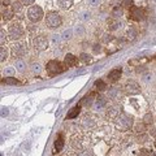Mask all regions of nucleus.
I'll list each match as a JSON object with an SVG mask.
<instances>
[{
  "label": "nucleus",
  "instance_id": "obj_50",
  "mask_svg": "<svg viewBox=\"0 0 156 156\" xmlns=\"http://www.w3.org/2000/svg\"><path fill=\"white\" fill-rule=\"evenodd\" d=\"M68 156H78V155H77V154H69Z\"/></svg>",
  "mask_w": 156,
  "mask_h": 156
},
{
  "label": "nucleus",
  "instance_id": "obj_20",
  "mask_svg": "<svg viewBox=\"0 0 156 156\" xmlns=\"http://www.w3.org/2000/svg\"><path fill=\"white\" fill-rule=\"evenodd\" d=\"M58 7L61 9H69L73 5V0H57Z\"/></svg>",
  "mask_w": 156,
  "mask_h": 156
},
{
  "label": "nucleus",
  "instance_id": "obj_24",
  "mask_svg": "<svg viewBox=\"0 0 156 156\" xmlns=\"http://www.w3.org/2000/svg\"><path fill=\"white\" fill-rule=\"evenodd\" d=\"M4 76H7V77H13V74L16 73V68L14 66H7V68H4Z\"/></svg>",
  "mask_w": 156,
  "mask_h": 156
},
{
  "label": "nucleus",
  "instance_id": "obj_45",
  "mask_svg": "<svg viewBox=\"0 0 156 156\" xmlns=\"http://www.w3.org/2000/svg\"><path fill=\"white\" fill-rule=\"evenodd\" d=\"M92 51H94L95 53H99L101 51V47L100 44H94V47H92Z\"/></svg>",
  "mask_w": 156,
  "mask_h": 156
},
{
  "label": "nucleus",
  "instance_id": "obj_49",
  "mask_svg": "<svg viewBox=\"0 0 156 156\" xmlns=\"http://www.w3.org/2000/svg\"><path fill=\"white\" fill-rule=\"evenodd\" d=\"M9 3H11V0H3V4H4V5H8Z\"/></svg>",
  "mask_w": 156,
  "mask_h": 156
},
{
  "label": "nucleus",
  "instance_id": "obj_35",
  "mask_svg": "<svg viewBox=\"0 0 156 156\" xmlns=\"http://www.w3.org/2000/svg\"><path fill=\"white\" fill-rule=\"evenodd\" d=\"M72 144H73V147H74L76 150H81V148H82L81 140H80V139H77V138H74V139H73V142H72Z\"/></svg>",
  "mask_w": 156,
  "mask_h": 156
},
{
  "label": "nucleus",
  "instance_id": "obj_29",
  "mask_svg": "<svg viewBox=\"0 0 156 156\" xmlns=\"http://www.w3.org/2000/svg\"><path fill=\"white\" fill-rule=\"evenodd\" d=\"M154 122V116L151 113H146L144 117H143V124L144 125H151Z\"/></svg>",
  "mask_w": 156,
  "mask_h": 156
},
{
  "label": "nucleus",
  "instance_id": "obj_30",
  "mask_svg": "<svg viewBox=\"0 0 156 156\" xmlns=\"http://www.w3.org/2000/svg\"><path fill=\"white\" fill-rule=\"evenodd\" d=\"M126 37H128L129 41H134L135 37H136V31L134 30L133 27H130L129 30H128V33H126Z\"/></svg>",
  "mask_w": 156,
  "mask_h": 156
},
{
  "label": "nucleus",
  "instance_id": "obj_3",
  "mask_svg": "<svg viewBox=\"0 0 156 156\" xmlns=\"http://www.w3.org/2000/svg\"><path fill=\"white\" fill-rule=\"evenodd\" d=\"M8 35L11 39H13V41H17V39L21 38L23 35V27H22L21 23L13 22L8 29Z\"/></svg>",
  "mask_w": 156,
  "mask_h": 156
},
{
  "label": "nucleus",
  "instance_id": "obj_27",
  "mask_svg": "<svg viewBox=\"0 0 156 156\" xmlns=\"http://www.w3.org/2000/svg\"><path fill=\"white\" fill-rule=\"evenodd\" d=\"M3 83H5V85H18V80L17 78H13V77H5L3 80Z\"/></svg>",
  "mask_w": 156,
  "mask_h": 156
},
{
  "label": "nucleus",
  "instance_id": "obj_40",
  "mask_svg": "<svg viewBox=\"0 0 156 156\" xmlns=\"http://www.w3.org/2000/svg\"><path fill=\"white\" fill-rule=\"evenodd\" d=\"M135 131L136 133H144V124L143 125H140V124H138L135 126Z\"/></svg>",
  "mask_w": 156,
  "mask_h": 156
},
{
  "label": "nucleus",
  "instance_id": "obj_22",
  "mask_svg": "<svg viewBox=\"0 0 156 156\" xmlns=\"http://www.w3.org/2000/svg\"><path fill=\"white\" fill-rule=\"evenodd\" d=\"M124 14V11H122V8H120V7H115L113 9H112V16H113V18H117L119 20L121 16Z\"/></svg>",
  "mask_w": 156,
  "mask_h": 156
},
{
  "label": "nucleus",
  "instance_id": "obj_4",
  "mask_svg": "<svg viewBox=\"0 0 156 156\" xmlns=\"http://www.w3.org/2000/svg\"><path fill=\"white\" fill-rule=\"evenodd\" d=\"M46 25L51 29H56L61 25V17L57 12H50L46 16Z\"/></svg>",
  "mask_w": 156,
  "mask_h": 156
},
{
  "label": "nucleus",
  "instance_id": "obj_13",
  "mask_svg": "<svg viewBox=\"0 0 156 156\" xmlns=\"http://www.w3.org/2000/svg\"><path fill=\"white\" fill-rule=\"evenodd\" d=\"M121 74H122V70H121V68H117V69H113L112 72H109L108 78H109L112 82H116V81H119V80H120Z\"/></svg>",
  "mask_w": 156,
  "mask_h": 156
},
{
  "label": "nucleus",
  "instance_id": "obj_43",
  "mask_svg": "<svg viewBox=\"0 0 156 156\" xmlns=\"http://www.w3.org/2000/svg\"><path fill=\"white\" fill-rule=\"evenodd\" d=\"M143 81H144V82H147V83H148V82L152 81V76H151L150 73H146V74L143 76Z\"/></svg>",
  "mask_w": 156,
  "mask_h": 156
},
{
  "label": "nucleus",
  "instance_id": "obj_9",
  "mask_svg": "<svg viewBox=\"0 0 156 156\" xmlns=\"http://www.w3.org/2000/svg\"><path fill=\"white\" fill-rule=\"evenodd\" d=\"M125 91L128 92V94L134 95V94H139V92H140V89H139V85L136 83V82H134V81H129L128 83L125 85Z\"/></svg>",
  "mask_w": 156,
  "mask_h": 156
},
{
  "label": "nucleus",
  "instance_id": "obj_46",
  "mask_svg": "<svg viewBox=\"0 0 156 156\" xmlns=\"http://www.w3.org/2000/svg\"><path fill=\"white\" fill-rule=\"evenodd\" d=\"M122 5H125V7L133 5V0H122Z\"/></svg>",
  "mask_w": 156,
  "mask_h": 156
},
{
  "label": "nucleus",
  "instance_id": "obj_18",
  "mask_svg": "<svg viewBox=\"0 0 156 156\" xmlns=\"http://www.w3.org/2000/svg\"><path fill=\"white\" fill-rule=\"evenodd\" d=\"M80 112H81V107H80V105L73 107V108L69 111V113H68L66 119H76V117L80 115Z\"/></svg>",
  "mask_w": 156,
  "mask_h": 156
},
{
  "label": "nucleus",
  "instance_id": "obj_44",
  "mask_svg": "<svg viewBox=\"0 0 156 156\" xmlns=\"http://www.w3.org/2000/svg\"><path fill=\"white\" fill-rule=\"evenodd\" d=\"M78 156H94V155H92V152L90 150H85V151H82V152Z\"/></svg>",
  "mask_w": 156,
  "mask_h": 156
},
{
  "label": "nucleus",
  "instance_id": "obj_41",
  "mask_svg": "<svg viewBox=\"0 0 156 156\" xmlns=\"http://www.w3.org/2000/svg\"><path fill=\"white\" fill-rule=\"evenodd\" d=\"M7 41V37H5V33H4V30L0 31V42H2V46H4V42Z\"/></svg>",
  "mask_w": 156,
  "mask_h": 156
},
{
  "label": "nucleus",
  "instance_id": "obj_10",
  "mask_svg": "<svg viewBox=\"0 0 156 156\" xmlns=\"http://www.w3.org/2000/svg\"><path fill=\"white\" fill-rule=\"evenodd\" d=\"M120 107L119 105H112V107H109L108 108V111H107V117L108 119H112V120H115V119H117L121 113H120Z\"/></svg>",
  "mask_w": 156,
  "mask_h": 156
},
{
  "label": "nucleus",
  "instance_id": "obj_42",
  "mask_svg": "<svg viewBox=\"0 0 156 156\" xmlns=\"http://www.w3.org/2000/svg\"><path fill=\"white\" fill-rule=\"evenodd\" d=\"M112 39H113V38H112L111 34H104V35H103V42H104V43H108V42H111Z\"/></svg>",
  "mask_w": 156,
  "mask_h": 156
},
{
  "label": "nucleus",
  "instance_id": "obj_2",
  "mask_svg": "<svg viewBox=\"0 0 156 156\" xmlns=\"http://www.w3.org/2000/svg\"><path fill=\"white\" fill-rule=\"evenodd\" d=\"M43 9L39 5H31L27 11V18L30 20L31 22H39L43 18Z\"/></svg>",
  "mask_w": 156,
  "mask_h": 156
},
{
  "label": "nucleus",
  "instance_id": "obj_8",
  "mask_svg": "<svg viewBox=\"0 0 156 156\" xmlns=\"http://www.w3.org/2000/svg\"><path fill=\"white\" fill-rule=\"evenodd\" d=\"M130 17L134 20V21H140V20L144 18V12L143 9H140L138 7H131L130 8Z\"/></svg>",
  "mask_w": 156,
  "mask_h": 156
},
{
  "label": "nucleus",
  "instance_id": "obj_17",
  "mask_svg": "<svg viewBox=\"0 0 156 156\" xmlns=\"http://www.w3.org/2000/svg\"><path fill=\"white\" fill-rule=\"evenodd\" d=\"M62 148H64V138H62L61 134H58L56 140H55V150L57 151V152H60Z\"/></svg>",
  "mask_w": 156,
  "mask_h": 156
},
{
  "label": "nucleus",
  "instance_id": "obj_26",
  "mask_svg": "<svg viewBox=\"0 0 156 156\" xmlns=\"http://www.w3.org/2000/svg\"><path fill=\"white\" fill-rule=\"evenodd\" d=\"M30 69H31V72L34 73V74H39V73L42 72V65L39 64V62H33Z\"/></svg>",
  "mask_w": 156,
  "mask_h": 156
},
{
  "label": "nucleus",
  "instance_id": "obj_21",
  "mask_svg": "<svg viewBox=\"0 0 156 156\" xmlns=\"http://www.w3.org/2000/svg\"><path fill=\"white\" fill-rule=\"evenodd\" d=\"M61 38H62V41H70L73 38V29H65L61 34Z\"/></svg>",
  "mask_w": 156,
  "mask_h": 156
},
{
  "label": "nucleus",
  "instance_id": "obj_38",
  "mask_svg": "<svg viewBox=\"0 0 156 156\" xmlns=\"http://www.w3.org/2000/svg\"><path fill=\"white\" fill-rule=\"evenodd\" d=\"M100 2H101V0H87V3H89V5H90V7H94V8L99 5Z\"/></svg>",
  "mask_w": 156,
  "mask_h": 156
},
{
  "label": "nucleus",
  "instance_id": "obj_32",
  "mask_svg": "<svg viewBox=\"0 0 156 156\" xmlns=\"http://www.w3.org/2000/svg\"><path fill=\"white\" fill-rule=\"evenodd\" d=\"M92 120H94L92 117H85V119H83V125L85 126H89V128H90V126H94L95 125V121H92Z\"/></svg>",
  "mask_w": 156,
  "mask_h": 156
},
{
  "label": "nucleus",
  "instance_id": "obj_31",
  "mask_svg": "<svg viewBox=\"0 0 156 156\" xmlns=\"http://www.w3.org/2000/svg\"><path fill=\"white\" fill-rule=\"evenodd\" d=\"M13 11H7L5 9V12H3V20L4 21H9V20H12L13 17Z\"/></svg>",
  "mask_w": 156,
  "mask_h": 156
},
{
  "label": "nucleus",
  "instance_id": "obj_16",
  "mask_svg": "<svg viewBox=\"0 0 156 156\" xmlns=\"http://www.w3.org/2000/svg\"><path fill=\"white\" fill-rule=\"evenodd\" d=\"M14 68H16V70L20 72V73H23L26 70V62L22 60V58H18V60H16V62H14Z\"/></svg>",
  "mask_w": 156,
  "mask_h": 156
},
{
  "label": "nucleus",
  "instance_id": "obj_19",
  "mask_svg": "<svg viewBox=\"0 0 156 156\" xmlns=\"http://www.w3.org/2000/svg\"><path fill=\"white\" fill-rule=\"evenodd\" d=\"M22 4H23V3L18 2V0H13V2L11 3V5H12V11H13L14 13H20V12L22 11Z\"/></svg>",
  "mask_w": 156,
  "mask_h": 156
},
{
  "label": "nucleus",
  "instance_id": "obj_36",
  "mask_svg": "<svg viewBox=\"0 0 156 156\" xmlns=\"http://www.w3.org/2000/svg\"><path fill=\"white\" fill-rule=\"evenodd\" d=\"M61 35H58V34H53L52 35V43L53 44H58V43L61 42Z\"/></svg>",
  "mask_w": 156,
  "mask_h": 156
},
{
  "label": "nucleus",
  "instance_id": "obj_25",
  "mask_svg": "<svg viewBox=\"0 0 156 156\" xmlns=\"http://www.w3.org/2000/svg\"><path fill=\"white\" fill-rule=\"evenodd\" d=\"M7 58H8V51H7L5 47L2 46V47H0V61L4 62Z\"/></svg>",
  "mask_w": 156,
  "mask_h": 156
},
{
  "label": "nucleus",
  "instance_id": "obj_51",
  "mask_svg": "<svg viewBox=\"0 0 156 156\" xmlns=\"http://www.w3.org/2000/svg\"><path fill=\"white\" fill-rule=\"evenodd\" d=\"M155 58H156V57H155Z\"/></svg>",
  "mask_w": 156,
  "mask_h": 156
},
{
  "label": "nucleus",
  "instance_id": "obj_23",
  "mask_svg": "<svg viewBox=\"0 0 156 156\" xmlns=\"http://www.w3.org/2000/svg\"><path fill=\"white\" fill-rule=\"evenodd\" d=\"M94 87H95L96 90H99V91H103V90H105V89H107V85H105V82H104V81L98 80V81H95Z\"/></svg>",
  "mask_w": 156,
  "mask_h": 156
},
{
  "label": "nucleus",
  "instance_id": "obj_14",
  "mask_svg": "<svg viewBox=\"0 0 156 156\" xmlns=\"http://www.w3.org/2000/svg\"><path fill=\"white\" fill-rule=\"evenodd\" d=\"M107 105V100H105V98L103 96H98L95 98V101H94V107H95V109H103L104 107Z\"/></svg>",
  "mask_w": 156,
  "mask_h": 156
},
{
  "label": "nucleus",
  "instance_id": "obj_5",
  "mask_svg": "<svg viewBox=\"0 0 156 156\" xmlns=\"http://www.w3.org/2000/svg\"><path fill=\"white\" fill-rule=\"evenodd\" d=\"M11 52L13 57H21L27 52V44L26 42H16L11 47Z\"/></svg>",
  "mask_w": 156,
  "mask_h": 156
},
{
  "label": "nucleus",
  "instance_id": "obj_48",
  "mask_svg": "<svg viewBox=\"0 0 156 156\" xmlns=\"http://www.w3.org/2000/svg\"><path fill=\"white\" fill-rule=\"evenodd\" d=\"M8 112H9V111H8V108H5V107H3V108H2V116H3V117H4V116H7V115H8Z\"/></svg>",
  "mask_w": 156,
  "mask_h": 156
},
{
  "label": "nucleus",
  "instance_id": "obj_6",
  "mask_svg": "<svg viewBox=\"0 0 156 156\" xmlns=\"http://www.w3.org/2000/svg\"><path fill=\"white\" fill-rule=\"evenodd\" d=\"M48 44H50V42L44 35H38L33 39V46L35 48V51H44L48 48Z\"/></svg>",
  "mask_w": 156,
  "mask_h": 156
},
{
  "label": "nucleus",
  "instance_id": "obj_33",
  "mask_svg": "<svg viewBox=\"0 0 156 156\" xmlns=\"http://www.w3.org/2000/svg\"><path fill=\"white\" fill-rule=\"evenodd\" d=\"M80 18L82 20V21H89V20L91 18V13H90V12H87V11L82 12V13L80 14Z\"/></svg>",
  "mask_w": 156,
  "mask_h": 156
},
{
  "label": "nucleus",
  "instance_id": "obj_1",
  "mask_svg": "<svg viewBox=\"0 0 156 156\" xmlns=\"http://www.w3.org/2000/svg\"><path fill=\"white\" fill-rule=\"evenodd\" d=\"M46 69H47L50 76H56V74H60V73L65 72L66 66H65V64H62V62L57 61V60H51V61L47 62Z\"/></svg>",
  "mask_w": 156,
  "mask_h": 156
},
{
  "label": "nucleus",
  "instance_id": "obj_34",
  "mask_svg": "<svg viewBox=\"0 0 156 156\" xmlns=\"http://www.w3.org/2000/svg\"><path fill=\"white\" fill-rule=\"evenodd\" d=\"M80 60L81 61H83V62H90L91 61V56H89L87 53H81V56H80Z\"/></svg>",
  "mask_w": 156,
  "mask_h": 156
},
{
  "label": "nucleus",
  "instance_id": "obj_39",
  "mask_svg": "<svg viewBox=\"0 0 156 156\" xmlns=\"http://www.w3.org/2000/svg\"><path fill=\"white\" fill-rule=\"evenodd\" d=\"M74 31L78 34V35H82V34L85 33V29H83V26H81V25H77V26H76V29H74Z\"/></svg>",
  "mask_w": 156,
  "mask_h": 156
},
{
  "label": "nucleus",
  "instance_id": "obj_7",
  "mask_svg": "<svg viewBox=\"0 0 156 156\" xmlns=\"http://www.w3.org/2000/svg\"><path fill=\"white\" fill-rule=\"evenodd\" d=\"M116 120H117V125H119L121 129H125V130L130 129L131 125H133V119L129 117L128 115H125V113H121Z\"/></svg>",
  "mask_w": 156,
  "mask_h": 156
},
{
  "label": "nucleus",
  "instance_id": "obj_37",
  "mask_svg": "<svg viewBox=\"0 0 156 156\" xmlns=\"http://www.w3.org/2000/svg\"><path fill=\"white\" fill-rule=\"evenodd\" d=\"M147 138H148V136L146 135V134L140 133V135H138V138H136V139H138V142H139V143H144L146 140H147Z\"/></svg>",
  "mask_w": 156,
  "mask_h": 156
},
{
  "label": "nucleus",
  "instance_id": "obj_47",
  "mask_svg": "<svg viewBox=\"0 0 156 156\" xmlns=\"http://www.w3.org/2000/svg\"><path fill=\"white\" fill-rule=\"evenodd\" d=\"M34 2H35V0H22V3L25 4V5H31V4H34Z\"/></svg>",
  "mask_w": 156,
  "mask_h": 156
},
{
  "label": "nucleus",
  "instance_id": "obj_28",
  "mask_svg": "<svg viewBox=\"0 0 156 156\" xmlns=\"http://www.w3.org/2000/svg\"><path fill=\"white\" fill-rule=\"evenodd\" d=\"M120 92L117 89H109L108 92H107V96L109 98V99H117V95H119Z\"/></svg>",
  "mask_w": 156,
  "mask_h": 156
},
{
  "label": "nucleus",
  "instance_id": "obj_15",
  "mask_svg": "<svg viewBox=\"0 0 156 156\" xmlns=\"http://www.w3.org/2000/svg\"><path fill=\"white\" fill-rule=\"evenodd\" d=\"M94 98H95V94H94V92H91V94L86 95V96L83 98V99H82L81 103L83 104V105H86V107H90V105L94 104V101H95Z\"/></svg>",
  "mask_w": 156,
  "mask_h": 156
},
{
  "label": "nucleus",
  "instance_id": "obj_12",
  "mask_svg": "<svg viewBox=\"0 0 156 156\" xmlns=\"http://www.w3.org/2000/svg\"><path fill=\"white\" fill-rule=\"evenodd\" d=\"M77 57L74 55H72V53H68V55H65L64 57V64L66 68H72V66H76L77 65Z\"/></svg>",
  "mask_w": 156,
  "mask_h": 156
},
{
  "label": "nucleus",
  "instance_id": "obj_11",
  "mask_svg": "<svg viewBox=\"0 0 156 156\" xmlns=\"http://www.w3.org/2000/svg\"><path fill=\"white\" fill-rule=\"evenodd\" d=\"M107 26H108L109 31H115V30H117V29H120L121 26H122V23H121L117 18L112 17V18H109L108 21H107Z\"/></svg>",
  "mask_w": 156,
  "mask_h": 156
}]
</instances>
